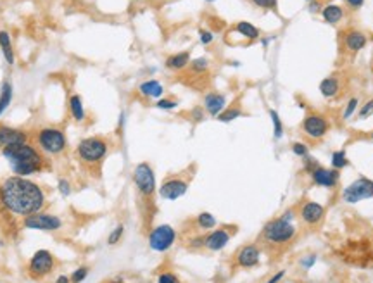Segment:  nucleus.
<instances>
[{
	"mask_svg": "<svg viewBox=\"0 0 373 283\" xmlns=\"http://www.w3.org/2000/svg\"><path fill=\"white\" fill-rule=\"evenodd\" d=\"M0 200L11 213L26 218L43 207L45 194L25 176H11L0 186Z\"/></svg>",
	"mask_w": 373,
	"mask_h": 283,
	"instance_id": "obj_1",
	"label": "nucleus"
},
{
	"mask_svg": "<svg viewBox=\"0 0 373 283\" xmlns=\"http://www.w3.org/2000/svg\"><path fill=\"white\" fill-rule=\"evenodd\" d=\"M2 156L9 161L16 176H30L43 168V156L28 142L2 147Z\"/></svg>",
	"mask_w": 373,
	"mask_h": 283,
	"instance_id": "obj_2",
	"label": "nucleus"
},
{
	"mask_svg": "<svg viewBox=\"0 0 373 283\" xmlns=\"http://www.w3.org/2000/svg\"><path fill=\"white\" fill-rule=\"evenodd\" d=\"M295 225L292 221L278 216L275 220L268 221L261 231V240L271 247H284L295 239Z\"/></svg>",
	"mask_w": 373,
	"mask_h": 283,
	"instance_id": "obj_3",
	"label": "nucleus"
},
{
	"mask_svg": "<svg viewBox=\"0 0 373 283\" xmlns=\"http://www.w3.org/2000/svg\"><path fill=\"white\" fill-rule=\"evenodd\" d=\"M109 152V145L102 136H88L83 138L76 147V157L81 162L88 164V166H95V164H101L106 159Z\"/></svg>",
	"mask_w": 373,
	"mask_h": 283,
	"instance_id": "obj_4",
	"label": "nucleus"
},
{
	"mask_svg": "<svg viewBox=\"0 0 373 283\" xmlns=\"http://www.w3.org/2000/svg\"><path fill=\"white\" fill-rule=\"evenodd\" d=\"M36 144L45 154H61L66 149V135L59 128H42L36 133Z\"/></svg>",
	"mask_w": 373,
	"mask_h": 283,
	"instance_id": "obj_5",
	"label": "nucleus"
},
{
	"mask_svg": "<svg viewBox=\"0 0 373 283\" xmlns=\"http://www.w3.org/2000/svg\"><path fill=\"white\" fill-rule=\"evenodd\" d=\"M133 183L144 199H151L156 192V175L149 162H140L133 170Z\"/></svg>",
	"mask_w": 373,
	"mask_h": 283,
	"instance_id": "obj_6",
	"label": "nucleus"
},
{
	"mask_svg": "<svg viewBox=\"0 0 373 283\" xmlns=\"http://www.w3.org/2000/svg\"><path fill=\"white\" fill-rule=\"evenodd\" d=\"M301 130L308 138L318 142V140L325 138L327 133L330 131V123L320 112H309L304 116Z\"/></svg>",
	"mask_w": 373,
	"mask_h": 283,
	"instance_id": "obj_7",
	"label": "nucleus"
},
{
	"mask_svg": "<svg viewBox=\"0 0 373 283\" xmlns=\"http://www.w3.org/2000/svg\"><path fill=\"white\" fill-rule=\"evenodd\" d=\"M176 240V231L170 225H159L149 233V247L156 252H166Z\"/></svg>",
	"mask_w": 373,
	"mask_h": 283,
	"instance_id": "obj_8",
	"label": "nucleus"
},
{
	"mask_svg": "<svg viewBox=\"0 0 373 283\" xmlns=\"http://www.w3.org/2000/svg\"><path fill=\"white\" fill-rule=\"evenodd\" d=\"M373 197V180L366 176L358 178L342 192V199L347 204H356L359 200H366Z\"/></svg>",
	"mask_w": 373,
	"mask_h": 283,
	"instance_id": "obj_9",
	"label": "nucleus"
},
{
	"mask_svg": "<svg viewBox=\"0 0 373 283\" xmlns=\"http://www.w3.org/2000/svg\"><path fill=\"white\" fill-rule=\"evenodd\" d=\"M56 268V259L49 250H38L28 264V273L31 278H43Z\"/></svg>",
	"mask_w": 373,
	"mask_h": 283,
	"instance_id": "obj_10",
	"label": "nucleus"
},
{
	"mask_svg": "<svg viewBox=\"0 0 373 283\" xmlns=\"http://www.w3.org/2000/svg\"><path fill=\"white\" fill-rule=\"evenodd\" d=\"M186 190H189V180L180 176H171V178H166L162 181V185L159 186V195L166 200H176L183 197Z\"/></svg>",
	"mask_w": 373,
	"mask_h": 283,
	"instance_id": "obj_11",
	"label": "nucleus"
},
{
	"mask_svg": "<svg viewBox=\"0 0 373 283\" xmlns=\"http://www.w3.org/2000/svg\"><path fill=\"white\" fill-rule=\"evenodd\" d=\"M25 226L31 230H43V231H56L62 226V221L52 214L35 213L25 218Z\"/></svg>",
	"mask_w": 373,
	"mask_h": 283,
	"instance_id": "obj_12",
	"label": "nucleus"
},
{
	"mask_svg": "<svg viewBox=\"0 0 373 283\" xmlns=\"http://www.w3.org/2000/svg\"><path fill=\"white\" fill-rule=\"evenodd\" d=\"M309 178L316 186H323V188H334V186L339 185L340 180V173L337 170H329V168L323 166H316L315 170L309 173Z\"/></svg>",
	"mask_w": 373,
	"mask_h": 283,
	"instance_id": "obj_13",
	"label": "nucleus"
},
{
	"mask_svg": "<svg viewBox=\"0 0 373 283\" xmlns=\"http://www.w3.org/2000/svg\"><path fill=\"white\" fill-rule=\"evenodd\" d=\"M299 218H301V221L304 225L315 226L318 223H321L323 218H325V207L318 202L308 200V202H304L301 207H299Z\"/></svg>",
	"mask_w": 373,
	"mask_h": 283,
	"instance_id": "obj_14",
	"label": "nucleus"
},
{
	"mask_svg": "<svg viewBox=\"0 0 373 283\" xmlns=\"http://www.w3.org/2000/svg\"><path fill=\"white\" fill-rule=\"evenodd\" d=\"M366 42H368L366 35L359 30H347L342 35V40H340L344 50H347L349 54H358L359 50L365 49Z\"/></svg>",
	"mask_w": 373,
	"mask_h": 283,
	"instance_id": "obj_15",
	"label": "nucleus"
},
{
	"mask_svg": "<svg viewBox=\"0 0 373 283\" xmlns=\"http://www.w3.org/2000/svg\"><path fill=\"white\" fill-rule=\"evenodd\" d=\"M261 261V249L254 244L244 245L237 252V264L240 268H254Z\"/></svg>",
	"mask_w": 373,
	"mask_h": 283,
	"instance_id": "obj_16",
	"label": "nucleus"
},
{
	"mask_svg": "<svg viewBox=\"0 0 373 283\" xmlns=\"http://www.w3.org/2000/svg\"><path fill=\"white\" fill-rule=\"evenodd\" d=\"M231 239V233L226 228H218V230H213L211 233L206 235V240H204V247L207 250H221L228 245V242Z\"/></svg>",
	"mask_w": 373,
	"mask_h": 283,
	"instance_id": "obj_17",
	"label": "nucleus"
},
{
	"mask_svg": "<svg viewBox=\"0 0 373 283\" xmlns=\"http://www.w3.org/2000/svg\"><path fill=\"white\" fill-rule=\"evenodd\" d=\"M28 142V133L16 128L0 125V145L7 147V145H16V144H26Z\"/></svg>",
	"mask_w": 373,
	"mask_h": 283,
	"instance_id": "obj_18",
	"label": "nucleus"
},
{
	"mask_svg": "<svg viewBox=\"0 0 373 283\" xmlns=\"http://www.w3.org/2000/svg\"><path fill=\"white\" fill-rule=\"evenodd\" d=\"M226 107V97L223 93L218 92H209L204 95V109L209 116L218 117V114H221Z\"/></svg>",
	"mask_w": 373,
	"mask_h": 283,
	"instance_id": "obj_19",
	"label": "nucleus"
},
{
	"mask_svg": "<svg viewBox=\"0 0 373 283\" xmlns=\"http://www.w3.org/2000/svg\"><path fill=\"white\" fill-rule=\"evenodd\" d=\"M321 17H323V21L329 22V25L337 26L339 22L344 19V9L337 6V4H330V6L323 7Z\"/></svg>",
	"mask_w": 373,
	"mask_h": 283,
	"instance_id": "obj_20",
	"label": "nucleus"
},
{
	"mask_svg": "<svg viewBox=\"0 0 373 283\" xmlns=\"http://www.w3.org/2000/svg\"><path fill=\"white\" fill-rule=\"evenodd\" d=\"M320 92H321L323 97H327V99L337 97L339 92H340V80H339V76H329V78L321 80Z\"/></svg>",
	"mask_w": 373,
	"mask_h": 283,
	"instance_id": "obj_21",
	"label": "nucleus"
},
{
	"mask_svg": "<svg viewBox=\"0 0 373 283\" xmlns=\"http://www.w3.org/2000/svg\"><path fill=\"white\" fill-rule=\"evenodd\" d=\"M138 92L147 99H159L165 92V86L159 83L157 80H147L144 83H140L138 86Z\"/></svg>",
	"mask_w": 373,
	"mask_h": 283,
	"instance_id": "obj_22",
	"label": "nucleus"
},
{
	"mask_svg": "<svg viewBox=\"0 0 373 283\" xmlns=\"http://www.w3.org/2000/svg\"><path fill=\"white\" fill-rule=\"evenodd\" d=\"M190 64V52L189 50H183V52H178V54H173L166 59V67L168 69H173V71H180L186 67Z\"/></svg>",
	"mask_w": 373,
	"mask_h": 283,
	"instance_id": "obj_23",
	"label": "nucleus"
},
{
	"mask_svg": "<svg viewBox=\"0 0 373 283\" xmlns=\"http://www.w3.org/2000/svg\"><path fill=\"white\" fill-rule=\"evenodd\" d=\"M231 31H234L235 35L242 36V38H245V40H251V42L259 38V30L254 25H251V22H245V21L237 22Z\"/></svg>",
	"mask_w": 373,
	"mask_h": 283,
	"instance_id": "obj_24",
	"label": "nucleus"
},
{
	"mask_svg": "<svg viewBox=\"0 0 373 283\" xmlns=\"http://www.w3.org/2000/svg\"><path fill=\"white\" fill-rule=\"evenodd\" d=\"M0 49L4 52V57L9 64H14V52H12V43H11V36L7 31H0Z\"/></svg>",
	"mask_w": 373,
	"mask_h": 283,
	"instance_id": "obj_25",
	"label": "nucleus"
},
{
	"mask_svg": "<svg viewBox=\"0 0 373 283\" xmlns=\"http://www.w3.org/2000/svg\"><path fill=\"white\" fill-rule=\"evenodd\" d=\"M69 109H71V116L75 117L76 121L85 120V107H83V102H81L80 95H73L69 99Z\"/></svg>",
	"mask_w": 373,
	"mask_h": 283,
	"instance_id": "obj_26",
	"label": "nucleus"
},
{
	"mask_svg": "<svg viewBox=\"0 0 373 283\" xmlns=\"http://www.w3.org/2000/svg\"><path fill=\"white\" fill-rule=\"evenodd\" d=\"M11 100H12V85L6 81L2 85V92H0V116L7 111V107L11 106Z\"/></svg>",
	"mask_w": 373,
	"mask_h": 283,
	"instance_id": "obj_27",
	"label": "nucleus"
},
{
	"mask_svg": "<svg viewBox=\"0 0 373 283\" xmlns=\"http://www.w3.org/2000/svg\"><path fill=\"white\" fill-rule=\"evenodd\" d=\"M195 223H197V226L201 228V230H215L218 225L216 218L209 213H201L197 218H195Z\"/></svg>",
	"mask_w": 373,
	"mask_h": 283,
	"instance_id": "obj_28",
	"label": "nucleus"
},
{
	"mask_svg": "<svg viewBox=\"0 0 373 283\" xmlns=\"http://www.w3.org/2000/svg\"><path fill=\"white\" fill-rule=\"evenodd\" d=\"M240 116H244V111L239 106H234V107L225 109V111H223L221 114H218V121H221V123H231V121H235Z\"/></svg>",
	"mask_w": 373,
	"mask_h": 283,
	"instance_id": "obj_29",
	"label": "nucleus"
},
{
	"mask_svg": "<svg viewBox=\"0 0 373 283\" xmlns=\"http://www.w3.org/2000/svg\"><path fill=\"white\" fill-rule=\"evenodd\" d=\"M270 117H271V123H273V138L282 140L284 138V123H282L278 112L270 109Z\"/></svg>",
	"mask_w": 373,
	"mask_h": 283,
	"instance_id": "obj_30",
	"label": "nucleus"
},
{
	"mask_svg": "<svg viewBox=\"0 0 373 283\" xmlns=\"http://www.w3.org/2000/svg\"><path fill=\"white\" fill-rule=\"evenodd\" d=\"M330 161H332V168L337 171H340L345 166H349V159L345 156V150H335V152L332 154Z\"/></svg>",
	"mask_w": 373,
	"mask_h": 283,
	"instance_id": "obj_31",
	"label": "nucleus"
},
{
	"mask_svg": "<svg viewBox=\"0 0 373 283\" xmlns=\"http://www.w3.org/2000/svg\"><path fill=\"white\" fill-rule=\"evenodd\" d=\"M207 67H209V61L206 57H197V59H194V61L190 62V69H192V73H195V75L206 73Z\"/></svg>",
	"mask_w": 373,
	"mask_h": 283,
	"instance_id": "obj_32",
	"label": "nucleus"
},
{
	"mask_svg": "<svg viewBox=\"0 0 373 283\" xmlns=\"http://www.w3.org/2000/svg\"><path fill=\"white\" fill-rule=\"evenodd\" d=\"M356 109H358V99L356 97L349 99L347 104H345V107H344V111H342V120L347 121L349 117H351L353 114H354V111H356Z\"/></svg>",
	"mask_w": 373,
	"mask_h": 283,
	"instance_id": "obj_33",
	"label": "nucleus"
},
{
	"mask_svg": "<svg viewBox=\"0 0 373 283\" xmlns=\"http://www.w3.org/2000/svg\"><path fill=\"white\" fill-rule=\"evenodd\" d=\"M157 109H162V111H173V109L178 107V100L175 99H159L156 102Z\"/></svg>",
	"mask_w": 373,
	"mask_h": 283,
	"instance_id": "obj_34",
	"label": "nucleus"
},
{
	"mask_svg": "<svg viewBox=\"0 0 373 283\" xmlns=\"http://www.w3.org/2000/svg\"><path fill=\"white\" fill-rule=\"evenodd\" d=\"M251 2L265 11H276V6H278V0H251Z\"/></svg>",
	"mask_w": 373,
	"mask_h": 283,
	"instance_id": "obj_35",
	"label": "nucleus"
},
{
	"mask_svg": "<svg viewBox=\"0 0 373 283\" xmlns=\"http://www.w3.org/2000/svg\"><path fill=\"white\" fill-rule=\"evenodd\" d=\"M123 233H125V226H123V225H118V226L114 228V230H112L111 233H109L107 244H109V245H116L118 242L121 240Z\"/></svg>",
	"mask_w": 373,
	"mask_h": 283,
	"instance_id": "obj_36",
	"label": "nucleus"
},
{
	"mask_svg": "<svg viewBox=\"0 0 373 283\" xmlns=\"http://www.w3.org/2000/svg\"><path fill=\"white\" fill-rule=\"evenodd\" d=\"M292 152H294V156H297V157H306L308 154H309V147L306 144H302V142H294L292 144Z\"/></svg>",
	"mask_w": 373,
	"mask_h": 283,
	"instance_id": "obj_37",
	"label": "nucleus"
},
{
	"mask_svg": "<svg viewBox=\"0 0 373 283\" xmlns=\"http://www.w3.org/2000/svg\"><path fill=\"white\" fill-rule=\"evenodd\" d=\"M86 276H88V268L81 266V268H78V269H75V271H73L71 283H81Z\"/></svg>",
	"mask_w": 373,
	"mask_h": 283,
	"instance_id": "obj_38",
	"label": "nucleus"
},
{
	"mask_svg": "<svg viewBox=\"0 0 373 283\" xmlns=\"http://www.w3.org/2000/svg\"><path fill=\"white\" fill-rule=\"evenodd\" d=\"M315 263H316V254H308V255H304V257H301L299 266H301L304 271H308V269H311L315 266Z\"/></svg>",
	"mask_w": 373,
	"mask_h": 283,
	"instance_id": "obj_39",
	"label": "nucleus"
},
{
	"mask_svg": "<svg viewBox=\"0 0 373 283\" xmlns=\"http://www.w3.org/2000/svg\"><path fill=\"white\" fill-rule=\"evenodd\" d=\"M371 114H373V99H371V100H368L365 106L359 109L358 117H359V120H366V117H370Z\"/></svg>",
	"mask_w": 373,
	"mask_h": 283,
	"instance_id": "obj_40",
	"label": "nucleus"
},
{
	"mask_svg": "<svg viewBox=\"0 0 373 283\" xmlns=\"http://www.w3.org/2000/svg\"><path fill=\"white\" fill-rule=\"evenodd\" d=\"M302 166H304V171H306V173H311L316 166H320V164H318V161H316L315 157H311V156H309V154H308L306 157H302Z\"/></svg>",
	"mask_w": 373,
	"mask_h": 283,
	"instance_id": "obj_41",
	"label": "nucleus"
},
{
	"mask_svg": "<svg viewBox=\"0 0 373 283\" xmlns=\"http://www.w3.org/2000/svg\"><path fill=\"white\" fill-rule=\"evenodd\" d=\"M157 283H180V280L173 275V273L166 271V273H161V275L157 276Z\"/></svg>",
	"mask_w": 373,
	"mask_h": 283,
	"instance_id": "obj_42",
	"label": "nucleus"
},
{
	"mask_svg": "<svg viewBox=\"0 0 373 283\" xmlns=\"http://www.w3.org/2000/svg\"><path fill=\"white\" fill-rule=\"evenodd\" d=\"M57 188H59V192H61L62 197H67V195L71 194V185H69V181L64 180V178H61V180H59Z\"/></svg>",
	"mask_w": 373,
	"mask_h": 283,
	"instance_id": "obj_43",
	"label": "nucleus"
},
{
	"mask_svg": "<svg viewBox=\"0 0 373 283\" xmlns=\"http://www.w3.org/2000/svg\"><path fill=\"white\" fill-rule=\"evenodd\" d=\"M204 114H206V109L204 107H194L192 111H190V117H192L195 123H201L204 117H206Z\"/></svg>",
	"mask_w": 373,
	"mask_h": 283,
	"instance_id": "obj_44",
	"label": "nucleus"
},
{
	"mask_svg": "<svg viewBox=\"0 0 373 283\" xmlns=\"http://www.w3.org/2000/svg\"><path fill=\"white\" fill-rule=\"evenodd\" d=\"M199 38H201L202 45H209L213 40H215V36H213L211 31H207V30H199Z\"/></svg>",
	"mask_w": 373,
	"mask_h": 283,
	"instance_id": "obj_45",
	"label": "nucleus"
},
{
	"mask_svg": "<svg viewBox=\"0 0 373 283\" xmlns=\"http://www.w3.org/2000/svg\"><path fill=\"white\" fill-rule=\"evenodd\" d=\"M204 240H206V235H201V237H194V239H190L189 245L192 249H201L204 247Z\"/></svg>",
	"mask_w": 373,
	"mask_h": 283,
	"instance_id": "obj_46",
	"label": "nucleus"
},
{
	"mask_svg": "<svg viewBox=\"0 0 373 283\" xmlns=\"http://www.w3.org/2000/svg\"><path fill=\"white\" fill-rule=\"evenodd\" d=\"M284 276H285V271H278V273H275V275H273L266 283H280L282 280H284Z\"/></svg>",
	"mask_w": 373,
	"mask_h": 283,
	"instance_id": "obj_47",
	"label": "nucleus"
},
{
	"mask_svg": "<svg viewBox=\"0 0 373 283\" xmlns=\"http://www.w3.org/2000/svg\"><path fill=\"white\" fill-rule=\"evenodd\" d=\"M344 2L347 4L351 9H359L363 6V2H365V0H344Z\"/></svg>",
	"mask_w": 373,
	"mask_h": 283,
	"instance_id": "obj_48",
	"label": "nucleus"
},
{
	"mask_svg": "<svg viewBox=\"0 0 373 283\" xmlns=\"http://www.w3.org/2000/svg\"><path fill=\"white\" fill-rule=\"evenodd\" d=\"M308 9H309V12H313V14H315V12H318L321 9V4L318 2V0H313V2L308 6Z\"/></svg>",
	"mask_w": 373,
	"mask_h": 283,
	"instance_id": "obj_49",
	"label": "nucleus"
},
{
	"mask_svg": "<svg viewBox=\"0 0 373 283\" xmlns=\"http://www.w3.org/2000/svg\"><path fill=\"white\" fill-rule=\"evenodd\" d=\"M56 283H71V278H67V276H59L57 280H56Z\"/></svg>",
	"mask_w": 373,
	"mask_h": 283,
	"instance_id": "obj_50",
	"label": "nucleus"
},
{
	"mask_svg": "<svg viewBox=\"0 0 373 283\" xmlns=\"http://www.w3.org/2000/svg\"><path fill=\"white\" fill-rule=\"evenodd\" d=\"M206 2H215V0H206Z\"/></svg>",
	"mask_w": 373,
	"mask_h": 283,
	"instance_id": "obj_51",
	"label": "nucleus"
},
{
	"mask_svg": "<svg viewBox=\"0 0 373 283\" xmlns=\"http://www.w3.org/2000/svg\"><path fill=\"white\" fill-rule=\"evenodd\" d=\"M308 2H313V0H308Z\"/></svg>",
	"mask_w": 373,
	"mask_h": 283,
	"instance_id": "obj_52",
	"label": "nucleus"
},
{
	"mask_svg": "<svg viewBox=\"0 0 373 283\" xmlns=\"http://www.w3.org/2000/svg\"><path fill=\"white\" fill-rule=\"evenodd\" d=\"M371 140H373V133H371Z\"/></svg>",
	"mask_w": 373,
	"mask_h": 283,
	"instance_id": "obj_53",
	"label": "nucleus"
},
{
	"mask_svg": "<svg viewBox=\"0 0 373 283\" xmlns=\"http://www.w3.org/2000/svg\"><path fill=\"white\" fill-rule=\"evenodd\" d=\"M135 2H138V0H135Z\"/></svg>",
	"mask_w": 373,
	"mask_h": 283,
	"instance_id": "obj_54",
	"label": "nucleus"
}]
</instances>
